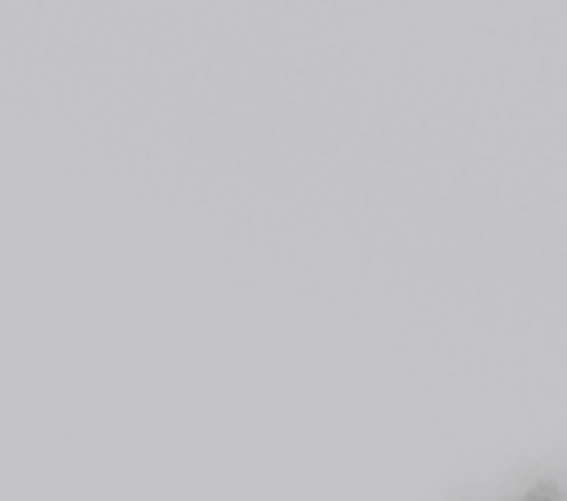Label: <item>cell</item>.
<instances>
[{"instance_id":"obj_1","label":"cell","mask_w":567,"mask_h":501,"mask_svg":"<svg viewBox=\"0 0 567 501\" xmlns=\"http://www.w3.org/2000/svg\"><path fill=\"white\" fill-rule=\"evenodd\" d=\"M505 501H567V479H549V483H527L523 492L505 497Z\"/></svg>"}]
</instances>
